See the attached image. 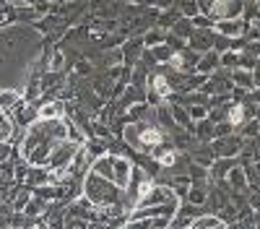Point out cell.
Returning a JSON list of instances; mask_svg holds the SVG:
<instances>
[{"mask_svg": "<svg viewBox=\"0 0 260 229\" xmlns=\"http://www.w3.org/2000/svg\"><path fill=\"white\" fill-rule=\"evenodd\" d=\"M81 195L89 201L91 206L102 208V206H115V203H122V195L125 190L117 187L112 180H104L94 172H86L83 180H81Z\"/></svg>", "mask_w": 260, "mask_h": 229, "instance_id": "obj_1", "label": "cell"}, {"mask_svg": "<svg viewBox=\"0 0 260 229\" xmlns=\"http://www.w3.org/2000/svg\"><path fill=\"white\" fill-rule=\"evenodd\" d=\"M242 143L245 141L240 136L232 133V136H224V138H213L211 141V151H213L216 159H237L240 151H242Z\"/></svg>", "mask_w": 260, "mask_h": 229, "instance_id": "obj_2", "label": "cell"}, {"mask_svg": "<svg viewBox=\"0 0 260 229\" xmlns=\"http://www.w3.org/2000/svg\"><path fill=\"white\" fill-rule=\"evenodd\" d=\"M213 42H216V31L213 29H192V34L187 37V50L203 55V52L213 50Z\"/></svg>", "mask_w": 260, "mask_h": 229, "instance_id": "obj_3", "label": "cell"}, {"mask_svg": "<svg viewBox=\"0 0 260 229\" xmlns=\"http://www.w3.org/2000/svg\"><path fill=\"white\" fill-rule=\"evenodd\" d=\"M245 26H247V21H245V18H224V21H213V31H216V34H224V37H229V39L242 37V34H245Z\"/></svg>", "mask_w": 260, "mask_h": 229, "instance_id": "obj_4", "label": "cell"}, {"mask_svg": "<svg viewBox=\"0 0 260 229\" xmlns=\"http://www.w3.org/2000/svg\"><path fill=\"white\" fill-rule=\"evenodd\" d=\"M226 185H229V190L232 193H247L250 190V185H247V175H245V167L240 164V161H237L234 167H232V170L226 172Z\"/></svg>", "mask_w": 260, "mask_h": 229, "instance_id": "obj_5", "label": "cell"}, {"mask_svg": "<svg viewBox=\"0 0 260 229\" xmlns=\"http://www.w3.org/2000/svg\"><path fill=\"white\" fill-rule=\"evenodd\" d=\"M208 187H211V182H190L187 195H185L182 201H185V203H190V206L206 208V201H208Z\"/></svg>", "mask_w": 260, "mask_h": 229, "instance_id": "obj_6", "label": "cell"}, {"mask_svg": "<svg viewBox=\"0 0 260 229\" xmlns=\"http://www.w3.org/2000/svg\"><path fill=\"white\" fill-rule=\"evenodd\" d=\"M169 112H172V117H175V125L177 128H185V130H195V122L190 120V112H187V107L185 104H180V102H169Z\"/></svg>", "mask_w": 260, "mask_h": 229, "instance_id": "obj_7", "label": "cell"}, {"mask_svg": "<svg viewBox=\"0 0 260 229\" xmlns=\"http://www.w3.org/2000/svg\"><path fill=\"white\" fill-rule=\"evenodd\" d=\"M21 104H24V96H21L16 89H3L0 91V112L11 115L13 110H18Z\"/></svg>", "mask_w": 260, "mask_h": 229, "instance_id": "obj_8", "label": "cell"}, {"mask_svg": "<svg viewBox=\"0 0 260 229\" xmlns=\"http://www.w3.org/2000/svg\"><path fill=\"white\" fill-rule=\"evenodd\" d=\"M195 71L203 73V76H211L213 71H219V52L211 50V52H203L198 57V66H195Z\"/></svg>", "mask_w": 260, "mask_h": 229, "instance_id": "obj_9", "label": "cell"}, {"mask_svg": "<svg viewBox=\"0 0 260 229\" xmlns=\"http://www.w3.org/2000/svg\"><path fill=\"white\" fill-rule=\"evenodd\" d=\"M192 136L198 138V141H203V143H211V141L216 138V125H213L208 117H206V120H198V122H195Z\"/></svg>", "mask_w": 260, "mask_h": 229, "instance_id": "obj_10", "label": "cell"}, {"mask_svg": "<svg viewBox=\"0 0 260 229\" xmlns=\"http://www.w3.org/2000/svg\"><path fill=\"white\" fill-rule=\"evenodd\" d=\"M187 229H226V224L216 216V214H201Z\"/></svg>", "mask_w": 260, "mask_h": 229, "instance_id": "obj_11", "label": "cell"}, {"mask_svg": "<svg viewBox=\"0 0 260 229\" xmlns=\"http://www.w3.org/2000/svg\"><path fill=\"white\" fill-rule=\"evenodd\" d=\"M180 18H182V13L177 11V6H175V8H169V11H159V21H156V26H159L161 31H169V29L175 26Z\"/></svg>", "mask_w": 260, "mask_h": 229, "instance_id": "obj_12", "label": "cell"}, {"mask_svg": "<svg viewBox=\"0 0 260 229\" xmlns=\"http://www.w3.org/2000/svg\"><path fill=\"white\" fill-rule=\"evenodd\" d=\"M229 78H232V86H237V89H245V91H250V89H252V73H250V71H245V68L232 71V73H229Z\"/></svg>", "mask_w": 260, "mask_h": 229, "instance_id": "obj_13", "label": "cell"}, {"mask_svg": "<svg viewBox=\"0 0 260 229\" xmlns=\"http://www.w3.org/2000/svg\"><path fill=\"white\" fill-rule=\"evenodd\" d=\"M16 122L6 115V112H0V141H18V136H16Z\"/></svg>", "mask_w": 260, "mask_h": 229, "instance_id": "obj_14", "label": "cell"}, {"mask_svg": "<svg viewBox=\"0 0 260 229\" xmlns=\"http://www.w3.org/2000/svg\"><path fill=\"white\" fill-rule=\"evenodd\" d=\"M192 29H195V26H192V18H185V16H182V18L177 21V24L169 29V34H175L177 39H182L185 45H187V37L192 34Z\"/></svg>", "mask_w": 260, "mask_h": 229, "instance_id": "obj_15", "label": "cell"}, {"mask_svg": "<svg viewBox=\"0 0 260 229\" xmlns=\"http://www.w3.org/2000/svg\"><path fill=\"white\" fill-rule=\"evenodd\" d=\"M164 37H167V31H161L159 26H154V29L143 31V45H146V50H148V47H156V45H161Z\"/></svg>", "mask_w": 260, "mask_h": 229, "instance_id": "obj_16", "label": "cell"}, {"mask_svg": "<svg viewBox=\"0 0 260 229\" xmlns=\"http://www.w3.org/2000/svg\"><path fill=\"white\" fill-rule=\"evenodd\" d=\"M219 68H224V71H237L240 68V52H221L219 55Z\"/></svg>", "mask_w": 260, "mask_h": 229, "instance_id": "obj_17", "label": "cell"}, {"mask_svg": "<svg viewBox=\"0 0 260 229\" xmlns=\"http://www.w3.org/2000/svg\"><path fill=\"white\" fill-rule=\"evenodd\" d=\"M148 50H151V55H154V60L159 62V66H167L169 57L175 55V50H172L169 45H164V42H161V45H156V47H148Z\"/></svg>", "mask_w": 260, "mask_h": 229, "instance_id": "obj_18", "label": "cell"}, {"mask_svg": "<svg viewBox=\"0 0 260 229\" xmlns=\"http://www.w3.org/2000/svg\"><path fill=\"white\" fill-rule=\"evenodd\" d=\"M13 214H16V208L11 206V201H3V203H0V229H11Z\"/></svg>", "mask_w": 260, "mask_h": 229, "instance_id": "obj_19", "label": "cell"}, {"mask_svg": "<svg viewBox=\"0 0 260 229\" xmlns=\"http://www.w3.org/2000/svg\"><path fill=\"white\" fill-rule=\"evenodd\" d=\"M177 11L185 16V18H195L201 11H198V0H177Z\"/></svg>", "mask_w": 260, "mask_h": 229, "instance_id": "obj_20", "label": "cell"}, {"mask_svg": "<svg viewBox=\"0 0 260 229\" xmlns=\"http://www.w3.org/2000/svg\"><path fill=\"white\" fill-rule=\"evenodd\" d=\"M62 229H89V221L86 219H81V216H65V221H62Z\"/></svg>", "mask_w": 260, "mask_h": 229, "instance_id": "obj_21", "label": "cell"}, {"mask_svg": "<svg viewBox=\"0 0 260 229\" xmlns=\"http://www.w3.org/2000/svg\"><path fill=\"white\" fill-rule=\"evenodd\" d=\"M187 112H190V120H192V122H198V120H206V117H208V107H203V104H190Z\"/></svg>", "mask_w": 260, "mask_h": 229, "instance_id": "obj_22", "label": "cell"}, {"mask_svg": "<svg viewBox=\"0 0 260 229\" xmlns=\"http://www.w3.org/2000/svg\"><path fill=\"white\" fill-rule=\"evenodd\" d=\"M247 206L252 208L255 214H260V190H250L247 193Z\"/></svg>", "mask_w": 260, "mask_h": 229, "instance_id": "obj_23", "label": "cell"}, {"mask_svg": "<svg viewBox=\"0 0 260 229\" xmlns=\"http://www.w3.org/2000/svg\"><path fill=\"white\" fill-rule=\"evenodd\" d=\"M234 133V128L224 120V122H216V138H224V136H232Z\"/></svg>", "mask_w": 260, "mask_h": 229, "instance_id": "obj_24", "label": "cell"}, {"mask_svg": "<svg viewBox=\"0 0 260 229\" xmlns=\"http://www.w3.org/2000/svg\"><path fill=\"white\" fill-rule=\"evenodd\" d=\"M11 156H13V146H11V143H6V141H0V164L8 161Z\"/></svg>", "mask_w": 260, "mask_h": 229, "instance_id": "obj_25", "label": "cell"}, {"mask_svg": "<svg viewBox=\"0 0 260 229\" xmlns=\"http://www.w3.org/2000/svg\"><path fill=\"white\" fill-rule=\"evenodd\" d=\"M250 73H252V89H255V86H260V57H257L255 68H252Z\"/></svg>", "mask_w": 260, "mask_h": 229, "instance_id": "obj_26", "label": "cell"}, {"mask_svg": "<svg viewBox=\"0 0 260 229\" xmlns=\"http://www.w3.org/2000/svg\"><path fill=\"white\" fill-rule=\"evenodd\" d=\"M177 6V0H156V8L159 11H169V8H175Z\"/></svg>", "mask_w": 260, "mask_h": 229, "instance_id": "obj_27", "label": "cell"}, {"mask_svg": "<svg viewBox=\"0 0 260 229\" xmlns=\"http://www.w3.org/2000/svg\"><path fill=\"white\" fill-rule=\"evenodd\" d=\"M167 229H172V226H167Z\"/></svg>", "mask_w": 260, "mask_h": 229, "instance_id": "obj_28", "label": "cell"}]
</instances>
